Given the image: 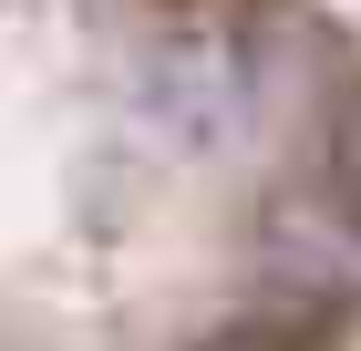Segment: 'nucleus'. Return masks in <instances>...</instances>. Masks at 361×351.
Here are the masks:
<instances>
[{"label":"nucleus","mask_w":361,"mask_h":351,"mask_svg":"<svg viewBox=\"0 0 361 351\" xmlns=\"http://www.w3.org/2000/svg\"><path fill=\"white\" fill-rule=\"evenodd\" d=\"M0 351H361L351 11L0 0Z\"/></svg>","instance_id":"1"}]
</instances>
